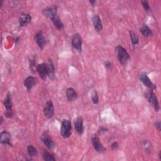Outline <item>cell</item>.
<instances>
[{
  "label": "cell",
  "instance_id": "cell-1",
  "mask_svg": "<svg viewBox=\"0 0 161 161\" xmlns=\"http://www.w3.org/2000/svg\"><path fill=\"white\" fill-rule=\"evenodd\" d=\"M115 50L119 62L121 64L124 65L130 59V54L128 53L127 50L121 45H118L115 48Z\"/></svg>",
  "mask_w": 161,
  "mask_h": 161
},
{
  "label": "cell",
  "instance_id": "cell-2",
  "mask_svg": "<svg viewBox=\"0 0 161 161\" xmlns=\"http://www.w3.org/2000/svg\"><path fill=\"white\" fill-rule=\"evenodd\" d=\"M71 130H72V126L71 123L69 120H64L62 121L61 134L64 138H67L70 136Z\"/></svg>",
  "mask_w": 161,
  "mask_h": 161
},
{
  "label": "cell",
  "instance_id": "cell-3",
  "mask_svg": "<svg viewBox=\"0 0 161 161\" xmlns=\"http://www.w3.org/2000/svg\"><path fill=\"white\" fill-rule=\"evenodd\" d=\"M145 96L149 102L152 105L155 110L156 112H158L160 109V106H159L158 99L155 94L153 92V90L150 89V90L147 91L145 94Z\"/></svg>",
  "mask_w": 161,
  "mask_h": 161
},
{
  "label": "cell",
  "instance_id": "cell-4",
  "mask_svg": "<svg viewBox=\"0 0 161 161\" xmlns=\"http://www.w3.org/2000/svg\"><path fill=\"white\" fill-rule=\"evenodd\" d=\"M4 106L6 108L5 116L7 118H12L13 116V112L12 110V98L10 93H8L6 95V98L3 101Z\"/></svg>",
  "mask_w": 161,
  "mask_h": 161
},
{
  "label": "cell",
  "instance_id": "cell-5",
  "mask_svg": "<svg viewBox=\"0 0 161 161\" xmlns=\"http://www.w3.org/2000/svg\"><path fill=\"white\" fill-rule=\"evenodd\" d=\"M57 6H49L43 10L42 13L44 16L52 20L57 15Z\"/></svg>",
  "mask_w": 161,
  "mask_h": 161
},
{
  "label": "cell",
  "instance_id": "cell-6",
  "mask_svg": "<svg viewBox=\"0 0 161 161\" xmlns=\"http://www.w3.org/2000/svg\"><path fill=\"white\" fill-rule=\"evenodd\" d=\"M91 142L93 146L95 149V150L99 152V153H103L105 152L106 149L104 147V146L101 144V143L100 142V138L98 137V136L96 134L93 135L92 137H91Z\"/></svg>",
  "mask_w": 161,
  "mask_h": 161
},
{
  "label": "cell",
  "instance_id": "cell-7",
  "mask_svg": "<svg viewBox=\"0 0 161 161\" xmlns=\"http://www.w3.org/2000/svg\"><path fill=\"white\" fill-rule=\"evenodd\" d=\"M44 114L47 118H52L54 115V106L51 100H49L46 103L44 109Z\"/></svg>",
  "mask_w": 161,
  "mask_h": 161
},
{
  "label": "cell",
  "instance_id": "cell-8",
  "mask_svg": "<svg viewBox=\"0 0 161 161\" xmlns=\"http://www.w3.org/2000/svg\"><path fill=\"white\" fill-rule=\"evenodd\" d=\"M72 47L78 52H81L82 50V44H83V40L82 38L80 36V35L78 33H76L73 35V37L72 38Z\"/></svg>",
  "mask_w": 161,
  "mask_h": 161
},
{
  "label": "cell",
  "instance_id": "cell-9",
  "mask_svg": "<svg viewBox=\"0 0 161 161\" xmlns=\"http://www.w3.org/2000/svg\"><path fill=\"white\" fill-rule=\"evenodd\" d=\"M41 140H42V142L44 143V144L48 149L52 150L55 148L56 145H55L54 142L53 141V140L52 139L50 136L47 132H45L42 134V135L41 137Z\"/></svg>",
  "mask_w": 161,
  "mask_h": 161
},
{
  "label": "cell",
  "instance_id": "cell-10",
  "mask_svg": "<svg viewBox=\"0 0 161 161\" xmlns=\"http://www.w3.org/2000/svg\"><path fill=\"white\" fill-rule=\"evenodd\" d=\"M0 142L3 145L12 146L11 136L9 132L7 130H3L1 132V133H0Z\"/></svg>",
  "mask_w": 161,
  "mask_h": 161
},
{
  "label": "cell",
  "instance_id": "cell-11",
  "mask_svg": "<svg viewBox=\"0 0 161 161\" xmlns=\"http://www.w3.org/2000/svg\"><path fill=\"white\" fill-rule=\"evenodd\" d=\"M139 79L140 81L144 84L146 87H147L149 89H151V90H154L155 89V86L152 83V82L150 81V78L148 77L147 74L146 73H142L139 75Z\"/></svg>",
  "mask_w": 161,
  "mask_h": 161
},
{
  "label": "cell",
  "instance_id": "cell-12",
  "mask_svg": "<svg viewBox=\"0 0 161 161\" xmlns=\"http://www.w3.org/2000/svg\"><path fill=\"white\" fill-rule=\"evenodd\" d=\"M35 41L41 49H43L46 44V40L42 31L40 30L35 35Z\"/></svg>",
  "mask_w": 161,
  "mask_h": 161
},
{
  "label": "cell",
  "instance_id": "cell-13",
  "mask_svg": "<svg viewBox=\"0 0 161 161\" xmlns=\"http://www.w3.org/2000/svg\"><path fill=\"white\" fill-rule=\"evenodd\" d=\"M37 72L39 73L40 78L45 80L49 76L47 65L45 63H42L37 66Z\"/></svg>",
  "mask_w": 161,
  "mask_h": 161
},
{
  "label": "cell",
  "instance_id": "cell-14",
  "mask_svg": "<svg viewBox=\"0 0 161 161\" xmlns=\"http://www.w3.org/2000/svg\"><path fill=\"white\" fill-rule=\"evenodd\" d=\"M38 83V79L36 77L32 76H28L24 81V86L28 91L31 90L32 87Z\"/></svg>",
  "mask_w": 161,
  "mask_h": 161
},
{
  "label": "cell",
  "instance_id": "cell-15",
  "mask_svg": "<svg viewBox=\"0 0 161 161\" xmlns=\"http://www.w3.org/2000/svg\"><path fill=\"white\" fill-rule=\"evenodd\" d=\"M74 128L78 133L81 135L84 130V127L83 125V120L81 117H79L76 118L74 122Z\"/></svg>",
  "mask_w": 161,
  "mask_h": 161
},
{
  "label": "cell",
  "instance_id": "cell-16",
  "mask_svg": "<svg viewBox=\"0 0 161 161\" xmlns=\"http://www.w3.org/2000/svg\"><path fill=\"white\" fill-rule=\"evenodd\" d=\"M32 20V16L28 13H22L19 18V23L21 27H25Z\"/></svg>",
  "mask_w": 161,
  "mask_h": 161
},
{
  "label": "cell",
  "instance_id": "cell-17",
  "mask_svg": "<svg viewBox=\"0 0 161 161\" xmlns=\"http://www.w3.org/2000/svg\"><path fill=\"white\" fill-rule=\"evenodd\" d=\"M92 20L95 30L98 32H101L103 30V24L100 17L98 15H96L93 17Z\"/></svg>",
  "mask_w": 161,
  "mask_h": 161
},
{
  "label": "cell",
  "instance_id": "cell-18",
  "mask_svg": "<svg viewBox=\"0 0 161 161\" xmlns=\"http://www.w3.org/2000/svg\"><path fill=\"white\" fill-rule=\"evenodd\" d=\"M47 65V69H48L49 77L51 79H53V78H54L55 71H56L54 64H53V63L51 59H49Z\"/></svg>",
  "mask_w": 161,
  "mask_h": 161
},
{
  "label": "cell",
  "instance_id": "cell-19",
  "mask_svg": "<svg viewBox=\"0 0 161 161\" xmlns=\"http://www.w3.org/2000/svg\"><path fill=\"white\" fill-rule=\"evenodd\" d=\"M66 97L69 101H73L77 98L78 94L73 88L69 87L66 91Z\"/></svg>",
  "mask_w": 161,
  "mask_h": 161
},
{
  "label": "cell",
  "instance_id": "cell-20",
  "mask_svg": "<svg viewBox=\"0 0 161 161\" xmlns=\"http://www.w3.org/2000/svg\"><path fill=\"white\" fill-rule=\"evenodd\" d=\"M52 21V23H53V25H54V27L57 29H58L59 30H62L64 28V25L63 23L62 22L61 20L60 19V18L59 17V16L57 15Z\"/></svg>",
  "mask_w": 161,
  "mask_h": 161
},
{
  "label": "cell",
  "instance_id": "cell-21",
  "mask_svg": "<svg viewBox=\"0 0 161 161\" xmlns=\"http://www.w3.org/2000/svg\"><path fill=\"white\" fill-rule=\"evenodd\" d=\"M140 32L143 35H144V37H148L150 36V35H152L151 30L146 24L142 25V27L140 28Z\"/></svg>",
  "mask_w": 161,
  "mask_h": 161
},
{
  "label": "cell",
  "instance_id": "cell-22",
  "mask_svg": "<svg viewBox=\"0 0 161 161\" xmlns=\"http://www.w3.org/2000/svg\"><path fill=\"white\" fill-rule=\"evenodd\" d=\"M29 65H30V69L31 70L32 72L33 73H35L37 72V61L35 57L31 58L29 60Z\"/></svg>",
  "mask_w": 161,
  "mask_h": 161
},
{
  "label": "cell",
  "instance_id": "cell-23",
  "mask_svg": "<svg viewBox=\"0 0 161 161\" xmlns=\"http://www.w3.org/2000/svg\"><path fill=\"white\" fill-rule=\"evenodd\" d=\"M130 37L131 39L132 43L133 45H136L139 43V39L137 36V35L135 34L133 32L130 31Z\"/></svg>",
  "mask_w": 161,
  "mask_h": 161
},
{
  "label": "cell",
  "instance_id": "cell-24",
  "mask_svg": "<svg viewBox=\"0 0 161 161\" xmlns=\"http://www.w3.org/2000/svg\"><path fill=\"white\" fill-rule=\"evenodd\" d=\"M27 152L30 157H35L37 155V150L33 146L30 145L27 147Z\"/></svg>",
  "mask_w": 161,
  "mask_h": 161
},
{
  "label": "cell",
  "instance_id": "cell-25",
  "mask_svg": "<svg viewBox=\"0 0 161 161\" xmlns=\"http://www.w3.org/2000/svg\"><path fill=\"white\" fill-rule=\"evenodd\" d=\"M43 158L46 161H55L56 158L52 154L47 151H44L43 153Z\"/></svg>",
  "mask_w": 161,
  "mask_h": 161
},
{
  "label": "cell",
  "instance_id": "cell-26",
  "mask_svg": "<svg viewBox=\"0 0 161 161\" xmlns=\"http://www.w3.org/2000/svg\"><path fill=\"white\" fill-rule=\"evenodd\" d=\"M143 147L144 148L145 151L147 154H150L152 152V146L150 144V143L148 140H144L143 142Z\"/></svg>",
  "mask_w": 161,
  "mask_h": 161
},
{
  "label": "cell",
  "instance_id": "cell-27",
  "mask_svg": "<svg viewBox=\"0 0 161 161\" xmlns=\"http://www.w3.org/2000/svg\"><path fill=\"white\" fill-rule=\"evenodd\" d=\"M91 101L94 104H97L99 102V95L96 91H94L91 95Z\"/></svg>",
  "mask_w": 161,
  "mask_h": 161
},
{
  "label": "cell",
  "instance_id": "cell-28",
  "mask_svg": "<svg viewBox=\"0 0 161 161\" xmlns=\"http://www.w3.org/2000/svg\"><path fill=\"white\" fill-rule=\"evenodd\" d=\"M142 4L143 6V8H144V10L147 12H149L150 10V5L147 1H142Z\"/></svg>",
  "mask_w": 161,
  "mask_h": 161
},
{
  "label": "cell",
  "instance_id": "cell-29",
  "mask_svg": "<svg viewBox=\"0 0 161 161\" xmlns=\"http://www.w3.org/2000/svg\"><path fill=\"white\" fill-rule=\"evenodd\" d=\"M104 66H105V67H106V69H112L113 68V64H112V62L107 61H106V62H104Z\"/></svg>",
  "mask_w": 161,
  "mask_h": 161
},
{
  "label": "cell",
  "instance_id": "cell-30",
  "mask_svg": "<svg viewBox=\"0 0 161 161\" xmlns=\"http://www.w3.org/2000/svg\"><path fill=\"white\" fill-rule=\"evenodd\" d=\"M108 129H106V128H105V127H101L99 129H98V133H104V132H108Z\"/></svg>",
  "mask_w": 161,
  "mask_h": 161
},
{
  "label": "cell",
  "instance_id": "cell-31",
  "mask_svg": "<svg viewBox=\"0 0 161 161\" xmlns=\"http://www.w3.org/2000/svg\"><path fill=\"white\" fill-rule=\"evenodd\" d=\"M155 126L159 131H160L161 129V123L160 121H157L155 122Z\"/></svg>",
  "mask_w": 161,
  "mask_h": 161
},
{
  "label": "cell",
  "instance_id": "cell-32",
  "mask_svg": "<svg viewBox=\"0 0 161 161\" xmlns=\"http://www.w3.org/2000/svg\"><path fill=\"white\" fill-rule=\"evenodd\" d=\"M118 144L117 142H113L112 144L111 145V148L113 149V150H115V149H117L118 148Z\"/></svg>",
  "mask_w": 161,
  "mask_h": 161
},
{
  "label": "cell",
  "instance_id": "cell-33",
  "mask_svg": "<svg viewBox=\"0 0 161 161\" xmlns=\"http://www.w3.org/2000/svg\"><path fill=\"white\" fill-rule=\"evenodd\" d=\"M20 37H15V44H19L20 42Z\"/></svg>",
  "mask_w": 161,
  "mask_h": 161
},
{
  "label": "cell",
  "instance_id": "cell-34",
  "mask_svg": "<svg viewBox=\"0 0 161 161\" xmlns=\"http://www.w3.org/2000/svg\"><path fill=\"white\" fill-rule=\"evenodd\" d=\"M89 3H90L92 6H94L95 4L96 3V1H93V0H91V1H89Z\"/></svg>",
  "mask_w": 161,
  "mask_h": 161
},
{
  "label": "cell",
  "instance_id": "cell-35",
  "mask_svg": "<svg viewBox=\"0 0 161 161\" xmlns=\"http://www.w3.org/2000/svg\"><path fill=\"white\" fill-rule=\"evenodd\" d=\"M3 123V117H1V118H0V125H2Z\"/></svg>",
  "mask_w": 161,
  "mask_h": 161
},
{
  "label": "cell",
  "instance_id": "cell-36",
  "mask_svg": "<svg viewBox=\"0 0 161 161\" xmlns=\"http://www.w3.org/2000/svg\"><path fill=\"white\" fill-rule=\"evenodd\" d=\"M3 0H2V1L0 2V5H1V8H2V6H3Z\"/></svg>",
  "mask_w": 161,
  "mask_h": 161
},
{
  "label": "cell",
  "instance_id": "cell-37",
  "mask_svg": "<svg viewBox=\"0 0 161 161\" xmlns=\"http://www.w3.org/2000/svg\"><path fill=\"white\" fill-rule=\"evenodd\" d=\"M160 153H161V151L159 152V159L161 160V154H160Z\"/></svg>",
  "mask_w": 161,
  "mask_h": 161
}]
</instances>
